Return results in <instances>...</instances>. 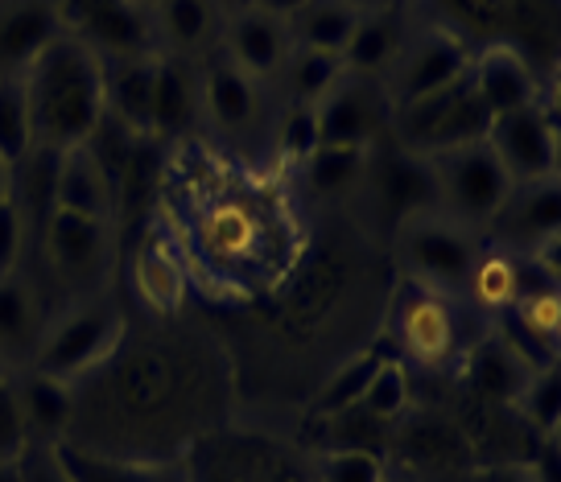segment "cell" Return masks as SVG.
<instances>
[{
  "label": "cell",
  "mask_w": 561,
  "mask_h": 482,
  "mask_svg": "<svg viewBox=\"0 0 561 482\" xmlns=\"http://www.w3.org/2000/svg\"><path fill=\"white\" fill-rule=\"evenodd\" d=\"M219 42H224V54H228L231 62L244 70V74H252L256 83L277 79L289 50H294L285 18H273V13H264L256 4L224 13Z\"/></svg>",
  "instance_id": "16"
},
{
  "label": "cell",
  "mask_w": 561,
  "mask_h": 482,
  "mask_svg": "<svg viewBox=\"0 0 561 482\" xmlns=\"http://www.w3.org/2000/svg\"><path fill=\"white\" fill-rule=\"evenodd\" d=\"M203 116V95H198V70L182 54H161L158 83H153V120L149 140H191Z\"/></svg>",
  "instance_id": "19"
},
{
  "label": "cell",
  "mask_w": 561,
  "mask_h": 482,
  "mask_svg": "<svg viewBox=\"0 0 561 482\" xmlns=\"http://www.w3.org/2000/svg\"><path fill=\"white\" fill-rule=\"evenodd\" d=\"M512 413L528 425V433L541 441V437H558L561 425V383L558 367H541L525 379V388L516 392V400L508 404Z\"/></svg>",
  "instance_id": "33"
},
{
  "label": "cell",
  "mask_w": 561,
  "mask_h": 482,
  "mask_svg": "<svg viewBox=\"0 0 561 482\" xmlns=\"http://www.w3.org/2000/svg\"><path fill=\"white\" fill-rule=\"evenodd\" d=\"M471 54L474 46L467 37H458L455 30H442V25L409 30L397 62L385 74V91L392 107H404L413 104V100L434 95L442 87L458 83L471 70Z\"/></svg>",
  "instance_id": "9"
},
{
  "label": "cell",
  "mask_w": 561,
  "mask_h": 482,
  "mask_svg": "<svg viewBox=\"0 0 561 482\" xmlns=\"http://www.w3.org/2000/svg\"><path fill=\"white\" fill-rule=\"evenodd\" d=\"M34 153V128H30V104L21 74H0V161L18 170Z\"/></svg>",
  "instance_id": "35"
},
{
  "label": "cell",
  "mask_w": 561,
  "mask_h": 482,
  "mask_svg": "<svg viewBox=\"0 0 561 482\" xmlns=\"http://www.w3.org/2000/svg\"><path fill=\"white\" fill-rule=\"evenodd\" d=\"M42 252L62 285H100L116 260L112 219H88L50 207L42 219Z\"/></svg>",
  "instance_id": "11"
},
{
  "label": "cell",
  "mask_w": 561,
  "mask_h": 482,
  "mask_svg": "<svg viewBox=\"0 0 561 482\" xmlns=\"http://www.w3.org/2000/svg\"><path fill=\"white\" fill-rule=\"evenodd\" d=\"M18 466H21V482H67L62 466L54 462L50 446H25Z\"/></svg>",
  "instance_id": "40"
},
{
  "label": "cell",
  "mask_w": 561,
  "mask_h": 482,
  "mask_svg": "<svg viewBox=\"0 0 561 482\" xmlns=\"http://www.w3.org/2000/svg\"><path fill=\"white\" fill-rule=\"evenodd\" d=\"M128 280H133V294L145 310L170 322L186 310L191 301V268H186V256L178 248L170 223L149 227L140 236L137 252H133V264H128Z\"/></svg>",
  "instance_id": "14"
},
{
  "label": "cell",
  "mask_w": 561,
  "mask_h": 482,
  "mask_svg": "<svg viewBox=\"0 0 561 482\" xmlns=\"http://www.w3.org/2000/svg\"><path fill=\"white\" fill-rule=\"evenodd\" d=\"M124 334H128V318L121 306H112L107 297H91L46 326L30 367L75 388L79 379H88L95 367H104L116 355Z\"/></svg>",
  "instance_id": "6"
},
{
  "label": "cell",
  "mask_w": 561,
  "mask_h": 482,
  "mask_svg": "<svg viewBox=\"0 0 561 482\" xmlns=\"http://www.w3.org/2000/svg\"><path fill=\"white\" fill-rule=\"evenodd\" d=\"M364 9H355L351 0H306L298 13H289V42L301 50H322V54H343L351 30Z\"/></svg>",
  "instance_id": "31"
},
{
  "label": "cell",
  "mask_w": 561,
  "mask_h": 482,
  "mask_svg": "<svg viewBox=\"0 0 561 482\" xmlns=\"http://www.w3.org/2000/svg\"><path fill=\"white\" fill-rule=\"evenodd\" d=\"M0 482H21L18 458H0Z\"/></svg>",
  "instance_id": "43"
},
{
  "label": "cell",
  "mask_w": 561,
  "mask_h": 482,
  "mask_svg": "<svg viewBox=\"0 0 561 482\" xmlns=\"http://www.w3.org/2000/svg\"><path fill=\"white\" fill-rule=\"evenodd\" d=\"M491 243L508 248L516 256H533V252H558L561 240V186L558 177L549 182H528V186H512L504 207L491 215L483 227Z\"/></svg>",
  "instance_id": "13"
},
{
  "label": "cell",
  "mask_w": 561,
  "mask_h": 482,
  "mask_svg": "<svg viewBox=\"0 0 561 482\" xmlns=\"http://www.w3.org/2000/svg\"><path fill=\"white\" fill-rule=\"evenodd\" d=\"M50 207L70 210V215H88V219H112L116 223V190L107 182L100 157L91 153V145L54 153L50 161Z\"/></svg>",
  "instance_id": "18"
},
{
  "label": "cell",
  "mask_w": 561,
  "mask_h": 482,
  "mask_svg": "<svg viewBox=\"0 0 561 482\" xmlns=\"http://www.w3.org/2000/svg\"><path fill=\"white\" fill-rule=\"evenodd\" d=\"M388 346L401 363L425 371H455L479 334H471L467 318H474L455 297L430 294L421 285L401 280L388 301Z\"/></svg>",
  "instance_id": "3"
},
{
  "label": "cell",
  "mask_w": 561,
  "mask_h": 482,
  "mask_svg": "<svg viewBox=\"0 0 561 482\" xmlns=\"http://www.w3.org/2000/svg\"><path fill=\"white\" fill-rule=\"evenodd\" d=\"M520 294V256L500 248V243L483 240L479 256H474L471 273H467V285H462V306L474 313V318H500Z\"/></svg>",
  "instance_id": "26"
},
{
  "label": "cell",
  "mask_w": 561,
  "mask_h": 482,
  "mask_svg": "<svg viewBox=\"0 0 561 482\" xmlns=\"http://www.w3.org/2000/svg\"><path fill=\"white\" fill-rule=\"evenodd\" d=\"M248 0H219V9H224V13H231V9H244Z\"/></svg>",
  "instance_id": "45"
},
{
  "label": "cell",
  "mask_w": 561,
  "mask_h": 482,
  "mask_svg": "<svg viewBox=\"0 0 561 482\" xmlns=\"http://www.w3.org/2000/svg\"><path fill=\"white\" fill-rule=\"evenodd\" d=\"M158 58H116L104 62V116L121 124L124 133L149 140L153 120V83H158Z\"/></svg>",
  "instance_id": "21"
},
{
  "label": "cell",
  "mask_w": 561,
  "mask_h": 482,
  "mask_svg": "<svg viewBox=\"0 0 561 482\" xmlns=\"http://www.w3.org/2000/svg\"><path fill=\"white\" fill-rule=\"evenodd\" d=\"M191 482H314V458L244 429H207L182 454Z\"/></svg>",
  "instance_id": "5"
},
{
  "label": "cell",
  "mask_w": 561,
  "mask_h": 482,
  "mask_svg": "<svg viewBox=\"0 0 561 482\" xmlns=\"http://www.w3.org/2000/svg\"><path fill=\"white\" fill-rule=\"evenodd\" d=\"M339 74H343L339 54L301 50V46H294L277 79L285 83V91H289V104H310V107H314L318 100H322V95L339 83Z\"/></svg>",
  "instance_id": "32"
},
{
  "label": "cell",
  "mask_w": 561,
  "mask_h": 482,
  "mask_svg": "<svg viewBox=\"0 0 561 482\" xmlns=\"http://www.w3.org/2000/svg\"><path fill=\"white\" fill-rule=\"evenodd\" d=\"M397 351L385 343H371L364 346V351H351L347 359L334 367L331 376L318 383V397L314 404H310V413H314V421H322V416H339L347 413V409H355L359 404V397L368 392L371 376L385 367V359H392Z\"/></svg>",
  "instance_id": "29"
},
{
  "label": "cell",
  "mask_w": 561,
  "mask_h": 482,
  "mask_svg": "<svg viewBox=\"0 0 561 482\" xmlns=\"http://www.w3.org/2000/svg\"><path fill=\"white\" fill-rule=\"evenodd\" d=\"M277 157L285 170H298L306 157L322 145V133H318V112L310 104H289L277 120Z\"/></svg>",
  "instance_id": "37"
},
{
  "label": "cell",
  "mask_w": 561,
  "mask_h": 482,
  "mask_svg": "<svg viewBox=\"0 0 561 482\" xmlns=\"http://www.w3.org/2000/svg\"><path fill=\"white\" fill-rule=\"evenodd\" d=\"M467 79H471L474 95H479V104L488 107L491 120L495 116H512V112H525V107L549 100V91H545L533 58L520 46H512V42H488V46H479L471 54Z\"/></svg>",
  "instance_id": "15"
},
{
  "label": "cell",
  "mask_w": 561,
  "mask_h": 482,
  "mask_svg": "<svg viewBox=\"0 0 561 482\" xmlns=\"http://www.w3.org/2000/svg\"><path fill=\"white\" fill-rule=\"evenodd\" d=\"M491 116L488 107L479 104L471 79L462 74L458 83L442 87L425 100H413L404 107H392V128L388 137L397 140L401 149L417 157H438L462 145H479L488 140Z\"/></svg>",
  "instance_id": "7"
},
{
  "label": "cell",
  "mask_w": 561,
  "mask_h": 482,
  "mask_svg": "<svg viewBox=\"0 0 561 482\" xmlns=\"http://www.w3.org/2000/svg\"><path fill=\"white\" fill-rule=\"evenodd\" d=\"M248 4H256V9L273 13V18H289V13H298L306 0H248Z\"/></svg>",
  "instance_id": "41"
},
{
  "label": "cell",
  "mask_w": 561,
  "mask_h": 482,
  "mask_svg": "<svg viewBox=\"0 0 561 482\" xmlns=\"http://www.w3.org/2000/svg\"><path fill=\"white\" fill-rule=\"evenodd\" d=\"M314 482H385V454L371 449H314Z\"/></svg>",
  "instance_id": "36"
},
{
  "label": "cell",
  "mask_w": 561,
  "mask_h": 482,
  "mask_svg": "<svg viewBox=\"0 0 561 482\" xmlns=\"http://www.w3.org/2000/svg\"><path fill=\"white\" fill-rule=\"evenodd\" d=\"M385 482H409V479H385Z\"/></svg>",
  "instance_id": "48"
},
{
  "label": "cell",
  "mask_w": 561,
  "mask_h": 482,
  "mask_svg": "<svg viewBox=\"0 0 561 482\" xmlns=\"http://www.w3.org/2000/svg\"><path fill=\"white\" fill-rule=\"evenodd\" d=\"M25 446H30V429H25L18 392H13V376H9L0 383V458H21Z\"/></svg>",
  "instance_id": "38"
},
{
  "label": "cell",
  "mask_w": 561,
  "mask_h": 482,
  "mask_svg": "<svg viewBox=\"0 0 561 482\" xmlns=\"http://www.w3.org/2000/svg\"><path fill=\"white\" fill-rule=\"evenodd\" d=\"M488 145L495 161L504 165V173L512 177V186L558 177L561 140L553 100H541V104L512 112V116H495L488 128Z\"/></svg>",
  "instance_id": "10"
},
{
  "label": "cell",
  "mask_w": 561,
  "mask_h": 482,
  "mask_svg": "<svg viewBox=\"0 0 561 482\" xmlns=\"http://www.w3.org/2000/svg\"><path fill=\"white\" fill-rule=\"evenodd\" d=\"M404 37H409L404 9H364L359 21H355V30H351L347 46L339 54V62L351 74H368V79L385 83V74L397 62Z\"/></svg>",
  "instance_id": "22"
},
{
  "label": "cell",
  "mask_w": 561,
  "mask_h": 482,
  "mask_svg": "<svg viewBox=\"0 0 561 482\" xmlns=\"http://www.w3.org/2000/svg\"><path fill=\"white\" fill-rule=\"evenodd\" d=\"M409 404H413V379H409V363H401L397 355L385 359V367L371 376L368 392L359 397V413L371 416V421H380L388 429H397V421L409 413Z\"/></svg>",
  "instance_id": "34"
},
{
  "label": "cell",
  "mask_w": 561,
  "mask_h": 482,
  "mask_svg": "<svg viewBox=\"0 0 561 482\" xmlns=\"http://www.w3.org/2000/svg\"><path fill=\"white\" fill-rule=\"evenodd\" d=\"M9 198H18V170L9 161H0V203H9Z\"/></svg>",
  "instance_id": "42"
},
{
  "label": "cell",
  "mask_w": 561,
  "mask_h": 482,
  "mask_svg": "<svg viewBox=\"0 0 561 482\" xmlns=\"http://www.w3.org/2000/svg\"><path fill=\"white\" fill-rule=\"evenodd\" d=\"M37 153H67L104 124V58L75 37H54L21 70Z\"/></svg>",
  "instance_id": "2"
},
{
  "label": "cell",
  "mask_w": 561,
  "mask_h": 482,
  "mask_svg": "<svg viewBox=\"0 0 561 482\" xmlns=\"http://www.w3.org/2000/svg\"><path fill=\"white\" fill-rule=\"evenodd\" d=\"M153 25H158L161 54H198L224 30V13L219 0H161L153 9Z\"/></svg>",
  "instance_id": "27"
},
{
  "label": "cell",
  "mask_w": 561,
  "mask_h": 482,
  "mask_svg": "<svg viewBox=\"0 0 561 482\" xmlns=\"http://www.w3.org/2000/svg\"><path fill=\"white\" fill-rule=\"evenodd\" d=\"M25 248V210L18 198L0 203V276H13Z\"/></svg>",
  "instance_id": "39"
},
{
  "label": "cell",
  "mask_w": 561,
  "mask_h": 482,
  "mask_svg": "<svg viewBox=\"0 0 561 482\" xmlns=\"http://www.w3.org/2000/svg\"><path fill=\"white\" fill-rule=\"evenodd\" d=\"M42 334H46V322H42L37 294L18 273L0 276V363L25 359L30 367Z\"/></svg>",
  "instance_id": "28"
},
{
  "label": "cell",
  "mask_w": 561,
  "mask_h": 482,
  "mask_svg": "<svg viewBox=\"0 0 561 482\" xmlns=\"http://www.w3.org/2000/svg\"><path fill=\"white\" fill-rule=\"evenodd\" d=\"M458 371H462V379H467L488 404H504V409H508L512 400H516V392L525 388V379L533 376V367H528L495 330L474 338L471 351L458 363Z\"/></svg>",
  "instance_id": "23"
},
{
  "label": "cell",
  "mask_w": 561,
  "mask_h": 482,
  "mask_svg": "<svg viewBox=\"0 0 561 482\" xmlns=\"http://www.w3.org/2000/svg\"><path fill=\"white\" fill-rule=\"evenodd\" d=\"M13 392H18L21 416L30 429V446H54L67 437L70 421H75V388L70 383H58V379L25 367V376L13 379Z\"/></svg>",
  "instance_id": "25"
},
{
  "label": "cell",
  "mask_w": 561,
  "mask_h": 482,
  "mask_svg": "<svg viewBox=\"0 0 561 482\" xmlns=\"http://www.w3.org/2000/svg\"><path fill=\"white\" fill-rule=\"evenodd\" d=\"M62 37L50 0H13L0 9V74H21L37 54Z\"/></svg>",
  "instance_id": "24"
},
{
  "label": "cell",
  "mask_w": 561,
  "mask_h": 482,
  "mask_svg": "<svg viewBox=\"0 0 561 482\" xmlns=\"http://www.w3.org/2000/svg\"><path fill=\"white\" fill-rule=\"evenodd\" d=\"M4 379H9V371H4V363H0V383H4Z\"/></svg>",
  "instance_id": "47"
},
{
  "label": "cell",
  "mask_w": 561,
  "mask_h": 482,
  "mask_svg": "<svg viewBox=\"0 0 561 482\" xmlns=\"http://www.w3.org/2000/svg\"><path fill=\"white\" fill-rule=\"evenodd\" d=\"M483 248V231L458 223L438 207L417 210L404 223H397V264H401V280L421 285L430 294L462 297L467 273H471L474 256Z\"/></svg>",
  "instance_id": "4"
},
{
  "label": "cell",
  "mask_w": 561,
  "mask_h": 482,
  "mask_svg": "<svg viewBox=\"0 0 561 482\" xmlns=\"http://www.w3.org/2000/svg\"><path fill=\"white\" fill-rule=\"evenodd\" d=\"M314 112H318L322 145L371 149L392 128V100H388L385 83L368 79V74H351V70L339 74V83L318 100Z\"/></svg>",
  "instance_id": "12"
},
{
  "label": "cell",
  "mask_w": 561,
  "mask_h": 482,
  "mask_svg": "<svg viewBox=\"0 0 561 482\" xmlns=\"http://www.w3.org/2000/svg\"><path fill=\"white\" fill-rule=\"evenodd\" d=\"M368 161H371V149H355V145H318L314 153L294 170V177H301L306 190L318 194V198H347V194H359V190H364Z\"/></svg>",
  "instance_id": "30"
},
{
  "label": "cell",
  "mask_w": 561,
  "mask_h": 482,
  "mask_svg": "<svg viewBox=\"0 0 561 482\" xmlns=\"http://www.w3.org/2000/svg\"><path fill=\"white\" fill-rule=\"evenodd\" d=\"M425 165H430V182H434V207L474 231L491 223V215L504 207L512 190V177L495 161L488 140L425 157Z\"/></svg>",
  "instance_id": "8"
},
{
  "label": "cell",
  "mask_w": 561,
  "mask_h": 482,
  "mask_svg": "<svg viewBox=\"0 0 561 482\" xmlns=\"http://www.w3.org/2000/svg\"><path fill=\"white\" fill-rule=\"evenodd\" d=\"M137 4H145V9H158L161 0H137Z\"/></svg>",
  "instance_id": "46"
},
{
  "label": "cell",
  "mask_w": 561,
  "mask_h": 482,
  "mask_svg": "<svg viewBox=\"0 0 561 482\" xmlns=\"http://www.w3.org/2000/svg\"><path fill=\"white\" fill-rule=\"evenodd\" d=\"M355 9H404L409 0H351Z\"/></svg>",
  "instance_id": "44"
},
{
  "label": "cell",
  "mask_w": 561,
  "mask_h": 482,
  "mask_svg": "<svg viewBox=\"0 0 561 482\" xmlns=\"http://www.w3.org/2000/svg\"><path fill=\"white\" fill-rule=\"evenodd\" d=\"M54 462L62 466L67 482H191L182 458H121V454H100V449L75 446V441H54Z\"/></svg>",
  "instance_id": "20"
},
{
  "label": "cell",
  "mask_w": 561,
  "mask_h": 482,
  "mask_svg": "<svg viewBox=\"0 0 561 482\" xmlns=\"http://www.w3.org/2000/svg\"><path fill=\"white\" fill-rule=\"evenodd\" d=\"M198 95H203V116L224 137H244L261 120V83L236 67L224 50L198 67Z\"/></svg>",
  "instance_id": "17"
},
{
  "label": "cell",
  "mask_w": 561,
  "mask_h": 482,
  "mask_svg": "<svg viewBox=\"0 0 561 482\" xmlns=\"http://www.w3.org/2000/svg\"><path fill=\"white\" fill-rule=\"evenodd\" d=\"M178 248L191 280L210 297L261 301L289 280L310 252L301 203L273 173H244L207 157L174 182Z\"/></svg>",
  "instance_id": "1"
}]
</instances>
